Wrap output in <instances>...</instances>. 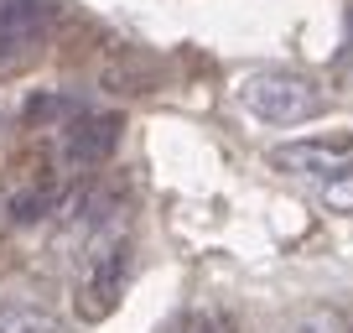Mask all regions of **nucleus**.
I'll return each instance as SVG.
<instances>
[{"label": "nucleus", "mask_w": 353, "mask_h": 333, "mask_svg": "<svg viewBox=\"0 0 353 333\" xmlns=\"http://www.w3.org/2000/svg\"><path fill=\"white\" fill-rule=\"evenodd\" d=\"M239 104L260 125H301V120H317L327 110L322 89L307 73H291V68H260V73H250L239 84Z\"/></svg>", "instance_id": "nucleus-1"}, {"label": "nucleus", "mask_w": 353, "mask_h": 333, "mask_svg": "<svg viewBox=\"0 0 353 333\" xmlns=\"http://www.w3.org/2000/svg\"><path fill=\"white\" fill-rule=\"evenodd\" d=\"M120 131L125 120L120 115H73V120L57 131V156H63V166H99L114 156V146H120Z\"/></svg>", "instance_id": "nucleus-2"}, {"label": "nucleus", "mask_w": 353, "mask_h": 333, "mask_svg": "<svg viewBox=\"0 0 353 333\" xmlns=\"http://www.w3.org/2000/svg\"><path fill=\"white\" fill-rule=\"evenodd\" d=\"M270 166L286 172V178L332 182L343 172H353V141H286L270 151Z\"/></svg>", "instance_id": "nucleus-3"}, {"label": "nucleus", "mask_w": 353, "mask_h": 333, "mask_svg": "<svg viewBox=\"0 0 353 333\" xmlns=\"http://www.w3.org/2000/svg\"><path fill=\"white\" fill-rule=\"evenodd\" d=\"M120 292H125V250L120 245H110V250H99L94 256V266H88V281H83V292H78V307H83V318L88 323H99V318H110L114 307H120Z\"/></svg>", "instance_id": "nucleus-4"}, {"label": "nucleus", "mask_w": 353, "mask_h": 333, "mask_svg": "<svg viewBox=\"0 0 353 333\" xmlns=\"http://www.w3.org/2000/svg\"><path fill=\"white\" fill-rule=\"evenodd\" d=\"M52 16H57V0H0V53L37 42L52 26Z\"/></svg>", "instance_id": "nucleus-5"}, {"label": "nucleus", "mask_w": 353, "mask_h": 333, "mask_svg": "<svg viewBox=\"0 0 353 333\" xmlns=\"http://www.w3.org/2000/svg\"><path fill=\"white\" fill-rule=\"evenodd\" d=\"M57 203H63V193H57V182H37V188H21L11 193V224H37L47 219V213H57Z\"/></svg>", "instance_id": "nucleus-6"}, {"label": "nucleus", "mask_w": 353, "mask_h": 333, "mask_svg": "<svg viewBox=\"0 0 353 333\" xmlns=\"http://www.w3.org/2000/svg\"><path fill=\"white\" fill-rule=\"evenodd\" d=\"M0 333H68V328L47 307H32V302H6V307H0Z\"/></svg>", "instance_id": "nucleus-7"}, {"label": "nucleus", "mask_w": 353, "mask_h": 333, "mask_svg": "<svg viewBox=\"0 0 353 333\" xmlns=\"http://www.w3.org/2000/svg\"><path fill=\"white\" fill-rule=\"evenodd\" d=\"M73 115H83V110H78L73 99H63V94H42V99L26 104V120H32V125H57V131H63Z\"/></svg>", "instance_id": "nucleus-8"}, {"label": "nucleus", "mask_w": 353, "mask_h": 333, "mask_svg": "<svg viewBox=\"0 0 353 333\" xmlns=\"http://www.w3.org/2000/svg\"><path fill=\"white\" fill-rule=\"evenodd\" d=\"M296 333H353V328H348V318H338L332 307H312L307 318L296 323Z\"/></svg>", "instance_id": "nucleus-9"}, {"label": "nucleus", "mask_w": 353, "mask_h": 333, "mask_svg": "<svg viewBox=\"0 0 353 333\" xmlns=\"http://www.w3.org/2000/svg\"><path fill=\"white\" fill-rule=\"evenodd\" d=\"M322 203H327L332 213H353V172H343V178L322 182Z\"/></svg>", "instance_id": "nucleus-10"}, {"label": "nucleus", "mask_w": 353, "mask_h": 333, "mask_svg": "<svg viewBox=\"0 0 353 333\" xmlns=\"http://www.w3.org/2000/svg\"><path fill=\"white\" fill-rule=\"evenodd\" d=\"M188 333H219V328H213V318H192V323H188Z\"/></svg>", "instance_id": "nucleus-11"}, {"label": "nucleus", "mask_w": 353, "mask_h": 333, "mask_svg": "<svg viewBox=\"0 0 353 333\" xmlns=\"http://www.w3.org/2000/svg\"><path fill=\"white\" fill-rule=\"evenodd\" d=\"M0 73H6V57H0Z\"/></svg>", "instance_id": "nucleus-12"}]
</instances>
